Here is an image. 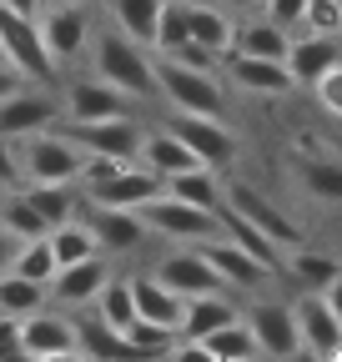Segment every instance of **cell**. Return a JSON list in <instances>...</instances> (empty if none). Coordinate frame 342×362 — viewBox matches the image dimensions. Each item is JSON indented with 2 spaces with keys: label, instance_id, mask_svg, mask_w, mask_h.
Listing matches in <instances>:
<instances>
[{
  "label": "cell",
  "instance_id": "15",
  "mask_svg": "<svg viewBox=\"0 0 342 362\" xmlns=\"http://www.w3.org/2000/svg\"><path fill=\"white\" fill-rule=\"evenodd\" d=\"M292 317H297V332H302V352H317V357H337L342 352V322L322 302V292H307L292 307Z\"/></svg>",
  "mask_w": 342,
  "mask_h": 362
},
{
  "label": "cell",
  "instance_id": "5",
  "mask_svg": "<svg viewBox=\"0 0 342 362\" xmlns=\"http://www.w3.org/2000/svg\"><path fill=\"white\" fill-rule=\"evenodd\" d=\"M0 61L30 81H56V61L46 51V40H40L35 16H16L6 6H0Z\"/></svg>",
  "mask_w": 342,
  "mask_h": 362
},
{
  "label": "cell",
  "instance_id": "24",
  "mask_svg": "<svg viewBox=\"0 0 342 362\" xmlns=\"http://www.w3.org/2000/svg\"><path fill=\"white\" fill-rule=\"evenodd\" d=\"M182 352H187V357H217V362H242V357H256V342H252V332H247V322H242V317H232V322H222L217 332H206V337L187 342Z\"/></svg>",
  "mask_w": 342,
  "mask_h": 362
},
{
  "label": "cell",
  "instance_id": "49",
  "mask_svg": "<svg viewBox=\"0 0 342 362\" xmlns=\"http://www.w3.org/2000/svg\"><path fill=\"white\" fill-rule=\"evenodd\" d=\"M20 86V71L16 66H6V61H0V96H11V90Z\"/></svg>",
  "mask_w": 342,
  "mask_h": 362
},
{
  "label": "cell",
  "instance_id": "17",
  "mask_svg": "<svg viewBox=\"0 0 342 362\" xmlns=\"http://www.w3.org/2000/svg\"><path fill=\"white\" fill-rule=\"evenodd\" d=\"M222 197H227V206H232V211H242L252 226H262V232H267L277 247H297V242H302V232H297V226H292V221H287V216H282L262 192H252V187H242V181H232Z\"/></svg>",
  "mask_w": 342,
  "mask_h": 362
},
{
  "label": "cell",
  "instance_id": "44",
  "mask_svg": "<svg viewBox=\"0 0 342 362\" xmlns=\"http://www.w3.org/2000/svg\"><path fill=\"white\" fill-rule=\"evenodd\" d=\"M262 11H267V21H277L282 30H292V25H302L307 0H262Z\"/></svg>",
  "mask_w": 342,
  "mask_h": 362
},
{
  "label": "cell",
  "instance_id": "9",
  "mask_svg": "<svg viewBox=\"0 0 342 362\" xmlns=\"http://www.w3.org/2000/svg\"><path fill=\"white\" fill-rule=\"evenodd\" d=\"M242 322H247L256 352H267V357H297V352H302L297 317H292V307H282V302H252V307L242 312Z\"/></svg>",
  "mask_w": 342,
  "mask_h": 362
},
{
  "label": "cell",
  "instance_id": "21",
  "mask_svg": "<svg viewBox=\"0 0 342 362\" xmlns=\"http://www.w3.org/2000/svg\"><path fill=\"white\" fill-rule=\"evenodd\" d=\"M337 61H342L337 35H317V30H307L302 40H292V45H287V71H292L297 86H312V81L327 76Z\"/></svg>",
  "mask_w": 342,
  "mask_h": 362
},
{
  "label": "cell",
  "instance_id": "4",
  "mask_svg": "<svg viewBox=\"0 0 342 362\" xmlns=\"http://www.w3.org/2000/svg\"><path fill=\"white\" fill-rule=\"evenodd\" d=\"M136 211H141V221H146V232H161V237H171V242H206V237L222 232V216H217V211L191 206V202L166 197V192H156V197L141 202Z\"/></svg>",
  "mask_w": 342,
  "mask_h": 362
},
{
  "label": "cell",
  "instance_id": "37",
  "mask_svg": "<svg viewBox=\"0 0 342 362\" xmlns=\"http://www.w3.org/2000/svg\"><path fill=\"white\" fill-rule=\"evenodd\" d=\"M6 272H16V277H30V282H40V287H46V282L56 277V252H51V242H46V237L20 242Z\"/></svg>",
  "mask_w": 342,
  "mask_h": 362
},
{
  "label": "cell",
  "instance_id": "32",
  "mask_svg": "<svg viewBox=\"0 0 342 362\" xmlns=\"http://www.w3.org/2000/svg\"><path fill=\"white\" fill-rule=\"evenodd\" d=\"M0 221H6V232H11L16 242H35V237H46V232H51V221L30 206V197H25L20 187L0 197Z\"/></svg>",
  "mask_w": 342,
  "mask_h": 362
},
{
  "label": "cell",
  "instance_id": "3",
  "mask_svg": "<svg viewBox=\"0 0 342 362\" xmlns=\"http://www.w3.org/2000/svg\"><path fill=\"white\" fill-rule=\"evenodd\" d=\"M16 156H20V176L25 181H61V187H76L86 151L71 141V136L40 126V131H30V136L16 141ZM25 181H20V187H25Z\"/></svg>",
  "mask_w": 342,
  "mask_h": 362
},
{
  "label": "cell",
  "instance_id": "30",
  "mask_svg": "<svg viewBox=\"0 0 342 362\" xmlns=\"http://www.w3.org/2000/svg\"><path fill=\"white\" fill-rule=\"evenodd\" d=\"M287 45H292V35H287L277 21H247V25L232 30V51H242V56L287 61Z\"/></svg>",
  "mask_w": 342,
  "mask_h": 362
},
{
  "label": "cell",
  "instance_id": "33",
  "mask_svg": "<svg viewBox=\"0 0 342 362\" xmlns=\"http://www.w3.org/2000/svg\"><path fill=\"white\" fill-rule=\"evenodd\" d=\"M46 242H51V252H56V267L81 262V257H96V252H101V247H96V237H91V226H86L81 216L56 221L51 232H46Z\"/></svg>",
  "mask_w": 342,
  "mask_h": 362
},
{
  "label": "cell",
  "instance_id": "52",
  "mask_svg": "<svg viewBox=\"0 0 342 362\" xmlns=\"http://www.w3.org/2000/svg\"><path fill=\"white\" fill-rule=\"evenodd\" d=\"M0 197H6V187H0Z\"/></svg>",
  "mask_w": 342,
  "mask_h": 362
},
{
  "label": "cell",
  "instance_id": "25",
  "mask_svg": "<svg viewBox=\"0 0 342 362\" xmlns=\"http://www.w3.org/2000/svg\"><path fill=\"white\" fill-rule=\"evenodd\" d=\"M232 317H242L222 292H201V297H187V312H182V342H196L206 332H217L222 322H232Z\"/></svg>",
  "mask_w": 342,
  "mask_h": 362
},
{
  "label": "cell",
  "instance_id": "45",
  "mask_svg": "<svg viewBox=\"0 0 342 362\" xmlns=\"http://www.w3.org/2000/svg\"><path fill=\"white\" fill-rule=\"evenodd\" d=\"M20 156H16V141H6V136H0V187L6 192H16L20 187Z\"/></svg>",
  "mask_w": 342,
  "mask_h": 362
},
{
  "label": "cell",
  "instance_id": "31",
  "mask_svg": "<svg viewBox=\"0 0 342 362\" xmlns=\"http://www.w3.org/2000/svg\"><path fill=\"white\" fill-rule=\"evenodd\" d=\"M161 6H166V0H111V21H116L121 35H131L136 45H151Z\"/></svg>",
  "mask_w": 342,
  "mask_h": 362
},
{
  "label": "cell",
  "instance_id": "39",
  "mask_svg": "<svg viewBox=\"0 0 342 362\" xmlns=\"http://www.w3.org/2000/svg\"><path fill=\"white\" fill-rule=\"evenodd\" d=\"M302 187L317 197V202H342V161H302Z\"/></svg>",
  "mask_w": 342,
  "mask_h": 362
},
{
  "label": "cell",
  "instance_id": "1",
  "mask_svg": "<svg viewBox=\"0 0 342 362\" xmlns=\"http://www.w3.org/2000/svg\"><path fill=\"white\" fill-rule=\"evenodd\" d=\"M91 76H101L126 101H146L156 90V66L146 56V45H136L121 30H106V35L91 40Z\"/></svg>",
  "mask_w": 342,
  "mask_h": 362
},
{
  "label": "cell",
  "instance_id": "38",
  "mask_svg": "<svg viewBox=\"0 0 342 362\" xmlns=\"http://www.w3.org/2000/svg\"><path fill=\"white\" fill-rule=\"evenodd\" d=\"M187 0H166L161 6V21H156V35H151V51L156 56H177L187 45Z\"/></svg>",
  "mask_w": 342,
  "mask_h": 362
},
{
  "label": "cell",
  "instance_id": "19",
  "mask_svg": "<svg viewBox=\"0 0 342 362\" xmlns=\"http://www.w3.org/2000/svg\"><path fill=\"white\" fill-rule=\"evenodd\" d=\"M227 76L242 86V90H256V96H287L297 86L287 61H267V56H242V51H227Z\"/></svg>",
  "mask_w": 342,
  "mask_h": 362
},
{
  "label": "cell",
  "instance_id": "13",
  "mask_svg": "<svg viewBox=\"0 0 342 362\" xmlns=\"http://www.w3.org/2000/svg\"><path fill=\"white\" fill-rule=\"evenodd\" d=\"M196 252L211 262V272L222 277V287H262L267 277H272V267H262L252 252H242L232 237H206V242H196Z\"/></svg>",
  "mask_w": 342,
  "mask_h": 362
},
{
  "label": "cell",
  "instance_id": "23",
  "mask_svg": "<svg viewBox=\"0 0 342 362\" xmlns=\"http://www.w3.org/2000/svg\"><path fill=\"white\" fill-rule=\"evenodd\" d=\"M136 161H141L146 171H156L161 181H166V176H177V171L201 166V161L191 156V146L182 141V136H171V131H146V136H141V151H136Z\"/></svg>",
  "mask_w": 342,
  "mask_h": 362
},
{
  "label": "cell",
  "instance_id": "43",
  "mask_svg": "<svg viewBox=\"0 0 342 362\" xmlns=\"http://www.w3.org/2000/svg\"><path fill=\"white\" fill-rule=\"evenodd\" d=\"M312 90H317V101H322V111L342 121V61H337V66H332L327 76H317V81H312Z\"/></svg>",
  "mask_w": 342,
  "mask_h": 362
},
{
  "label": "cell",
  "instance_id": "16",
  "mask_svg": "<svg viewBox=\"0 0 342 362\" xmlns=\"http://www.w3.org/2000/svg\"><path fill=\"white\" fill-rule=\"evenodd\" d=\"M156 282H166L171 292H182V297H201V292H222V277L211 272V262L196 252V247H187V252H171V257H161V267L151 272Z\"/></svg>",
  "mask_w": 342,
  "mask_h": 362
},
{
  "label": "cell",
  "instance_id": "47",
  "mask_svg": "<svg viewBox=\"0 0 342 362\" xmlns=\"http://www.w3.org/2000/svg\"><path fill=\"white\" fill-rule=\"evenodd\" d=\"M6 11H16V16H40L46 11V0H0Z\"/></svg>",
  "mask_w": 342,
  "mask_h": 362
},
{
  "label": "cell",
  "instance_id": "48",
  "mask_svg": "<svg viewBox=\"0 0 342 362\" xmlns=\"http://www.w3.org/2000/svg\"><path fill=\"white\" fill-rule=\"evenodd\" d=\"M16 247H20V242H16V237L6 232V221H0V272H6V267H11V257H16Z\"/></svg>",
  "mask_w": 342,
  "mask_h": 362
},
{
  "label": "cell",
  "instance_id": "12",
  "mask_svg": "<svg viewBox=\"0 0 342 362\" xmlns=\"http://www.w3.org/2000/svg\"><path fill=\"white\" fill-rule=\"evenodd\" d=\"M106 277H111V267H106L101 252H96V257H81V262L56 267V277L46 282V297L61 302V307H91L96 292L106 287Z\"/></svg>",
  "mask_w": 342,
  "mask_h": 362
},
{
  "label": "cell",
  "instance_id": "27",
  "mask_svg": "<svg viewBox=\"0 0 342 362\" xmlns=\"http://www.w3.org/2000/svg\"><path fill=\"white\" fill-rule=\"evenodd\" d=\"M161 192L166 197H182L191 206H206V211H222V181L211 176V166H191V171H177V176H166L161 181Z\"/></svg>",
  "mask_w": 342,
  "mask_h": 362
},
{
  "label": "cell",
  "instance_id": "6",
  "mask_svg": "<svg viewBox=\"0 0 342 362\" xmlns=\"http://www.w3.org/2000/svg\"><path fill=\"white\" fill-rule=\"evenodd\" d=\"M40 25V40H46V51L56 66H71L81 61L86 51H91V16H86V6H66V0H56V6H46L35 16Z\"/></svg>",
  "mask_w": 342,
  "mask_h": 362
},
{
  "label": "cell",
  "instance_id": "35",
  "mask_svg": "<svg viewBox=\"0 0 342 362\" xmlns=\"http://www.w3.org/2000/svg\"><path fill=\"white\" fill-rule=\"evenodd\" d=\"M35 307H46V287L16 277V272H0V317H30Z\"/></svg>",
  "mask_w": 342,
  "mask_h": 362
},
{
  "label": "cell",
  "instance_id": "36",
  "mask_svg": "<svg viewBox=\"0 0 342 362\" xmlns=\"http://www.w3.org/2000/svg\"><path fill=\"white\" fill-rule=\"evenodd\" d=\"M20 192L30 197V206L46 216L51 226H56V221H66V216H76V206H81V202H76V192H71V187H61V181H25Z\"/></svg>",
  "mask_w": 342,
  "mask_h": 362
},
{
  "label": "cell",
  "instance_id": "50",
  "mask_svg": "<svg viewBox=\"0 0 342 362\" xmlns=\"http://www.w3.org/2000/svg\"><path fill=\"white\" fill-rule=\"evenodd\" d=\"M232 6H262V0H232Z\"/></svg>",
  "mask_w": 342,
  "mask_h": 362
},
{
  "label": "cell",
  "instance_id": "29",
  "mask_svg": "<svg viewBox=\"0 0 342 362\" xmlns=\"http://www.w3.org/2000/svg\"><path fill=\"white\" fill-rule=\"evenodd\" d=\"M76 357H136L121 327L101 322V317H81L76 322Z\"/></svg>",
  "mask_w": 342,
  "mask_h": 362
},
{
  "label": "cell",
  "instance_id": "10",
  "mask_svg": "<svg viewBox=\"0 0 342 362\" xmlns=\"http://www.w3.org/2000/svg\"><path fill=\"white\" fill-rule=\"evenodd\" d=\"M171 136H182V141L191 146V156L201 161V166H227V161H237V136L217 121V116H191V111H177V121L166 126Z\"/></svg>",
  "mask_w": 342,
  "mask_h": 362
},
{
  "label": "cell",
  "instance_id": "2",
  "mask_svg": "<svg viewBox=\"0 0 342 362\" xmlns=\"http://www.w3.org/2000/svg\"><path fill=\"white\" fill-rule=\"evenodd\" d=\"M156 90L177 106V111H191V116H222L227 111V90L217 81V71H196V66H182L171 56H156Z\"/></svg>",
  "mask_w": 342,
  "mask_h": 362
},
{
  "label": "cell",
  "instance_id": "46",
  "mask_svg": "<svg viewBox=\"0 0 342 362\" xmlns=\"http://www.w3.org/2000/svg\"><path fill=\"white\" fill-rule=\"evenodd\" d=\"M322 302L332 307V317H337V322H342V272H337V277L322 287Z\"/></svg>",
  "mask_w": 342,
  "mask_h": 362
},
{
  "label": "cell",
  "instance_id": "14",
  "mask_svg": "<svg viewBox=\"0 0 342 362\" xmlns=\"http://www.w3.org/2000/svg\"><path fill=\"white\" fill-rule=\"evenodd\" d=\"M161 192V176L156 171H146V166H136V161H126V166H116L106 181H96V187H86V202H101V206H141V202H151Z\"/></svg>",
  "mask_w": 342,
  "mask_h": 362
},
{
  "label": "cell",
  "instance_id": "51",
  "mask_svg": "<svg viewBox=\"0 0 342 362\" xmlns=\"http://www.w3.org/2000/svg\"><path fill=\"white\" fill-rule=\"evenodd\" d=\"M66 6H91V0H66Z\"/></svg>",
  "mask_w": 342,
  "mask_h": 362
},
{
  "label": "cell",
  "instance_id": "22",
  "mask_svg": "<svg viewBox=\"0 0 342 362\" xmlns=\"http://www.w3.org/2000/svg\"><path fill=\"white\" fill-rule=\"evenodd\" d=\"M131 297H136V317H146V322H156L166 332H182V312H187L182 292H171L156 277H131Z\"/></svg>",
  "mask_w": 342,
  "mask_h": 362
},
{
  "label": "cell",
  "instance_id": "41",
  "mask_svg": "<svg viewBox=\"0 0 342 362\" xmlns=\"http://www.w3.org/2000/svg\"><path fill=\"white\" fill-rule=\"evenodd\" d=\"M126 342L136 347V357H151V352H171V347H177V332H166V327L146 322V317H136V322L126 327Z\"/></svg>",
  "mask_w": 342,
  "mask_h": 362
},
{
  "label": "cell",
  "instance_id": "34",
  "mask_svg": "<svg viewBox=\"0 0 342 362\" xmlns=\"http://www.w3.org/2000/svg\"><path fill=\"white\" fill-rule=\"evenodd\" d=\"M96 317L101 322H111V327H131L136 322V297H131V277H106V287L96 292Z\"/></svg>",
  "mask_w": 342,
  "mask_h": 362
},
{
  "label": "cell",
  "instance_id": "40",
  "mask_svg": "<svg viewBox=\"0 0 342 362\" xmlns=\"http://www.w3.org/2000/svg\"><path fill=\"white\" fill-rule=\"evenodd\" d=\"M292 277L297 282H302L307 292H322L332 277H337V272H342V262H332V257H317V252H292Z\"/></svg>",
  "mask_w": 342,
  "mask_h": 362
},
{
  "label": "cell",
  "instance_id": "42",
  "mask_svg": "<svg viewBox=\"0 0 342 362\" xmlns=\"http://www.w3.org/2000/svg\"><path fill=\"white\" fill-rule=\"evenodd\" d=\"M302 25L317 35H342V0H307Z\"/></svg>",
  "mask_w": 342,
  "mask_h": 362
},
{
  "label": "cell",
  "instance_id": "11",
  "mask_svg": "<svg viewBox=\"0 0 342 362\" xmlns=\"http://www.w3.org/2000/svg\"><path fill=\"white\" fill-rule=\"evenodd\" d=\"M20 357H35V362L76 357V322L61 312L35 307L30 317H20Z\"/></svg>",
  "mask_w": 342,
  "mask_h": 362
},
{
  "label": "cell",
  "instance_id": "18",
  "mask_svg": "<svg viewBox=\"0 0 342 362\" xmlns=\"http://www.w3.org/2000/svg\"><path fill=\"white\" fill-rule=\"evenodd\" d=\"M56 101L51 96H30V90H11V96H0V136L6 141H20V136L40 131V126H56Z\"/></svg>",
  "mask_w": 342,
  "mask_h": 362
},
{
  "label": "cell",
  "instance_id": "20",
  "mask_svg": "<svg viewBox=\"0 0 342 362\" xmlns=\"http://www.w3.org/2000/svg\"><path fill=\"white\" fill-rule=\"evenodd\" d=\"M126 111V96L111 90L101 76H76L66 86V121H101V116H121Z\"/></svg>",
  "mask_w": 342,
  "mask_h": 362
},
{
  "label": "cell",
  "instance_id": "26",
  "mask_svg": "<svg viewBox=\"0 0 342 362\" xmlns=\"http://www.w3.org/2000/svg\"><path fill=\"white\" fill-rule=\"evenodd\" d=\"M217 216H222V237H232L242 252H252L256 262H262V267H272V272L282 267V247H277V242L262 232V226H252V221H247L242 211H232L227 202H222V211H217Z\"/></svg>",
  "mask_w": 342,
  "mask_h": 362
},
{
  "label": "cell",
  "instance_id": "7",
  "mask_svg": "<svg viewBox=\"0 0 342 362\" xmlns=\"http://www.w3.org/2000/svg\"><path fill=\"white\" fill-rule=\"evenodd\" d=\"M66 136H71L81 151H101V156H116V161H136L146 126L121 111V116H101V121H76Z\"/></svg>",
  "mask_w": 342,
  "mask_h": 362
},
{
  "label": "cell",
  "instance_id": "28",
  "mask_svg": "<svg viewBox=\"0 0 342 362\" xmlns=\"http://www.w3.org/2000/svg\"><path fill=\"white\" fill-rule=\"evenodd\" d=\"M232 16L222 6H187V35L196 45H206L211 56H227L232 51Z\"/></svg>",
  "mask_w": 342,
  "mask_h": 362
},
{
  "label": "cell",
  "instance_id": "8",
  "mask_svg": "<svg viewBox=\"0 0 342 362\" xmlns=\"http://www.w3.org/2000/svg\"><path fill=\"white\" fill-rule=\"evenodd\" d=\"M76 216L91 226V237L101 252H136L146 242V221L131 206H101V202H81Z\"/></svg>",
  "mask_w": 342,
  "mask_h": 362
}]
</instances>
